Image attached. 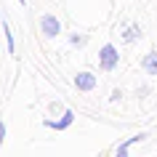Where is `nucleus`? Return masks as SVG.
I'll return each mask as SVG.
<instances>
[{
  "instance_id": "obj_1",
  "label": "nucleus",
  "mask_w": 157,
  "mask_h": 157,
  "mask_svg": "<svg viewBox=\"0 0 157 157\" xmlns=\"http://www.w3.org/2000/svg\"><path fill=\"white\" fill-rule=\"evenodd\" d=\"M115 64H117V51L112 45H104L101 48V67L104 69H115Z\"/></svg>"
},
{
  "instance_id": "obj_2",
  "label": "nucleus",
  "mask_w": 157,
  "mask_h": 157,
  "mask_svg": "<svg viewBox=\"0 0 157 157\" xmlns=\"http://www.w3.org/2000/svg\"><path fill=\"white\" fill-rule=\"evenodd\" d=\"M75 85H77L80 91H91L93 85H96V77H93V75H88V72H80L77 77H75Z\"/></svg>"
},
{
  "instance_id": "obj_3",
  "label": "nucleus",
  "mask_w": 157,
  "mask_h": 157,
  "mask_svg": "<svg viewBox=\"0 0 157 157\" xmlns=\"http://www.w3.org/2000/svg\"><path fill=\"white\" fill-rule=\"evenodd\" d=\"M43 32L48 35V37H53V35L59 32V21H56V19H51V16H45V19H43Z\"/></svg>"
},
{
  "instance_id": "obj_4",
  "label": "nucleus",
  "mask_w": 157,
  "mask_h": 157,
  "mask_svg": "<svg viewBox=\"0 0 157 157\" xmlns=\"http://www.w3.org/2000/svg\"><path fill=\"white\" fill-rule=\"evenodd\" d=\"M141 139H147V136L141 133V136H133V139H128L125 144H120V149H117V155H115V157H128V147H131L133 141H141Z\"/></svg>"
},
{
  "instance_id": "obj_5",
  "label": "nucleus",
  "mask_w": 157,
  "mask_h": 157,
  "mask_svg": "<svg viewBox=\"0 0 157 157\" xmlns=\"http://www.w3.org/2000/svg\"><path fill=\"white\" fill-rule=\"evenodd\" d=\"M72 112H64V117H61V120H59V123H48L51 125V128H56V131H64V128H67V125H69V123H72Z\"/></svg>"
},
{
  "instance_id": "obj_6",
  "label": "nucleus",
  "mask_w": 157,
  "mask_h": 157,
  "mask_svg": "<svg viewBox=\"0 0 157 157\" xmlns=\"http://www.w3.org/2000/svg\"><path fill=\"white\" fill-rule=\"evenodd\" d=\"M144 69H147L149 75H157V56L155 53H149V56L144 59Z\"/></svg>"
},
{
  "instance_id": "obj_7",
  "label": "nucleus",
  "mask_w": 157,
  "mask_h": 157,
  "mask_svg": "<svg viewBox=\"0 0 157 157\" xmlns=\"http://www.w3.org/2000/svg\"><path fill=\"white\" fill-rule=\"evenodd\" d=\"M3 136H6V128H3V123H0V144H3Z\"/></svg>"
}]
</instances>
